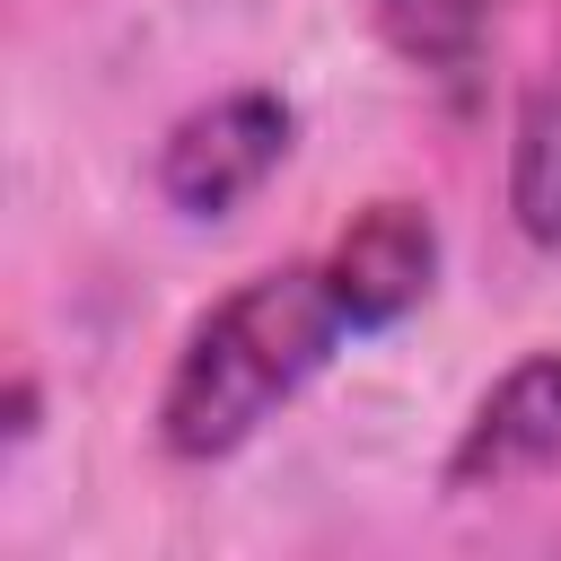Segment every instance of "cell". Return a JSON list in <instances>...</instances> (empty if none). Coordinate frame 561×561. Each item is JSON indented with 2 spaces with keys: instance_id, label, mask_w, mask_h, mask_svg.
Returning a JSON list of instances; mask_svg holds the SVG:
<instances>
[{
  "instance_id": "cell-1",
  "label": "cell",
  "mask_w": 561,
  "mask_h": 561,
  "mask_svg": "<svg viewBox=\"0 0 561 561\" xmlns=\"http://www.w3.org/2000/svg\"><path fill=\"white\" fill-rule=\"evenodd\" d=\"M351 342V316L324 280V263H272L254 280H237L175 351L167 386H158V447L175 465H219L245 438H263V421H280L324 359Z\"/></svg>"
},
{
  "instance_id": "cell-2",
  "label": "cell",
  "mask_w": 561,
  "mask_h": 561,
  "mask_svg": "<svg viewBox=\"0 0 561 561\" xmlns=\"http://www.w3.org/2000/svg\"><path fill=\"white\" fill-rule=\"evenodd\" d=\"M289 149H298V114L280 88H219L167 123L149 184L175 219H228L237 202H254L289 167Z\"/></svg>"
},
{
  "instance_id": "cell-3",
  "label": "cell",
  "mask_w": 561,
  "mask_h": 561,
  "mask_svg": "<svg viewBox=\"0 0 561 561\" xmlns=\"http://www.w3.org/2000/svg\"><path fill=\"white\" fill-rule=\"evenodd\" d=\"M552 465H561V351H526L465 412L438 482L447 491H508V482L552 473Z\"/></svg>"
},
{
  "instance_id": "cell-4",
  "label": "cell",
  "mask_w": 561,
  "mask_h": 561,
  "mask_svg": "<svg viewBox=\"0 0 561 561\" xmlns=\"http://www.w3.org/2000/svg\"><path fill=\"white\" fill-rule=\"evenodd\" d=\"M324 280H333L351 333L403 324V316L438 289V219H430L421 202H368V210L333 237Z\"/></svg>"
},
{
  "instance_id": "cell-5",
  "label": "cell",
  "mask_w": 561,
  "mask_h": 561,
  "mask_svg": "<svg viewBox=\"0 0 561 561\" xmlns=\"http://www.w3.org/2000/svg\"><path fill=\"white\" fill-rule=\"evenodd\" d=\"M508 219L535 254H561V61H543L508 114Z\"/></svg>"
},
{
  "instance_id": "cell-6",
  "label": "cell",
  "mask_w": 561,
  "mask_h": 561,
  "mask_svg": "<svg viewBox=\"0 0 561 561\" xmlns=\"http://www.w3.org/2000/svg\"><path fill=\"white\" fill-rule=\"evenodd\" d=\"M500 9H508V0H377V26H386V44H394L412 70L456 79V70H473V53L491 44Z\"/></svg>"
},
{
  "instance_id": "cell-7",
  "label": "cell",
  "mask_w": 561,
  "mask_h": 561,
  "mask_svg": "<svg viewBox=\"0 0 561 561\" xmlns=\"http://www.w3.org/2000/svg\"><path fill=\"white\" fill-rule=\"evenodd\" d=\"M35 412H44V403H35V377H18V386H9V447L35 438Z\"/></svg>"
}]
</instances>
